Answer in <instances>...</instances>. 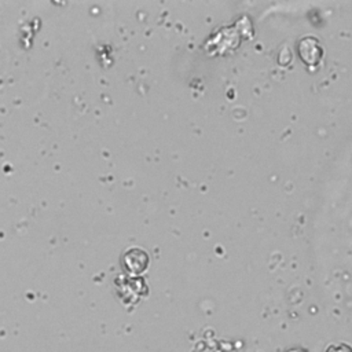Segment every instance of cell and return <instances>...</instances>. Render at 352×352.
I'll use <instances>...</instances> for the list:
<instances>
[{
  "label": "cell",
  "mask_w": 352,
  "mask_h": 352,
  "mask_svg": "<svg viewBox=\"0 0 352 352\" xmlns=\"http://www.w3.org/2000/svg\"><path fill=\"white\" fill-rule=\"evenodd\" d=\"M326 352H352V346L345 342H336L329 345Z\"/></svg>",
  "instance_id": "1"
},
{
  "label": "cell",
  "mask_w": 352,
  "mask_h": 352,
  "mask_svg": "<svg viewBox=\"0 0 352 352\" xmlns=\"http://www.w3.org/2000/svg\"><path fill=\"white\" fill-rule=\"evenodd\" d=\"M287 352H304V351H301V349H290Z\"/></svg>",
  "instance_id": "2"
}]
</instances>
